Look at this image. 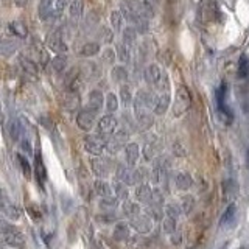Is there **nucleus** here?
<instances>
[{
	"mask_svg": "<svg viewBox=\"0 0 249 249\" xmlns=\"http://www.w3.org/2000/svg\"><path fill=\"white\" fill-rule=\"evenodd\" d=\"M192 106V95L189 88L185 86H179L175 95V103L171 106V112H173V117H182Z\"/></svg>",
	"mask_w": 249,
	"mask_h": 249,
	"instance_id": "f03ea898",
	"label": "nucleus"
},
{
	"mask_svg": "<svg viewBox=\"0 0 249 249\" xmlns=\"http://www.w3.org/2000/svg\"><path fill=\"white\" fill-rule=\"evenodd\" d=\"M19 49V42L16 41V39H10V37H3L2 39V54L5 58L11 56V54H14L16 52H18Z\"/></svg>",
	"mask_w": 249,
	"mask_h": 249,
	"instance_id": "5701e85b",
	"label": "nucleus"
},
{
	"mask_svg": "<svg viewBox=\"0 0 249 249\" xmlns=\"http://www.w3.org/2000/svg\"><path fill=\"white\" fill-rule=\"evenodd\" d=\"M246 160H248V167H249V150H248V154H246Z\"/></svg>",
	"mask_w": 249,
	"mask_h": 249,
	"instance_id": "bf43d9fd",
	"label": "nucleus"
},
{
	"mask_svg": "<svg viewBox=\"0 0 249 249\" xmlns=\"http://www.w3.org/2000/svg\"><path fill=\"white\" fill-rule=\"evenodd\" d=\"M117 109H119V98H117V95L112 92L107 93L106 95V111L109 114H112L117 111Z\"/></svg>",
	"mask_w": 249,
	"mask_h": 249,
	"instance_id": "4c0bfd02",
	"label": "nucleus"
},
{
	"mask_svg": "<svg viewBox=\"0 0 249 249\" xmlns=\"http://www.w3.org/2000/svg\"><path fill=\"white\" fill-rule=\"evenodd\" d=\"M8 31H10L14 37H19V39H25L28 36V30L25 27V23L20 20H11L8 23Z\"/></svg>",
	"mask_w": 249,
	"mask_h": 249,
	"instance_id": "dca6fc26",
	"label": "nucleus"
},
{
	"mask_svg": "<svg viewBox=\"0 0 249 249\" xmlns=\"http://www.w3.org/2000/svg\"><path fill=\"white\" fill-rule=\"evenodd\" d=\"M19 66L22 67V70L25 73L28 75H37V64L33 61V59H30L27 54H20L19 56Z\"/></svg>",
	"mask_w": 249,
	"mask_h": 249,
	"instance_id": "412c9836",
	"label": "nucleus"
},
{
	"mask_svg": "<svg viewBox=\"0 0 249 249\" xmlns=\"http://www.w3.org/2000/svg\"><path fill=\"white\" fill-rule=\"evenodd\" d=\"M20 132H22V128L20 124L18 122H11V128H10V134H11V139L14 140V142H18L19 137H20Z\"/></svg>",
	"mask_w": 249,
	"mask_h": 249,
	"instance_id": "09e8293b",
	"label": "nucleus"
},
{
	"mask_svg": "<svg viewBox=\"0 0 249 249\" xmlns=\"http://www.w3.org/2000/svg\"><path fill=\"white\" fill-rule=\"evenodd\" d=\"M111 76L115 83H120L123 86V83H126L128 80V70L124 69V66H115L111 72Z\"/></svg>",
	"mask_w": 249,
	"mask_h": 249,
	"instance_id": "c85d7f7f",
	"label": "nucleus"
},
{
	"mask_svg": "<svg viewBox=\"0 0 249 249\" xmlns=\"http://www.w3.org/2000/svg\"><path fill=\"white\" fill-rule=\"evenodd\" d=\"M78 105H80V97H78L75 92H70L67 95V98H66V106L69 109H75Z\"/></svg>",
	"mask_w": 249,
	"mask_h": 249,
	"instance_id": "49530a36",
	"label": "nucleus"
},
{
	"mask_svg": "<svg viewBox=\"0 0 249 249\" xmlns=\"http://www.w3.org/2000/svg\"><path fill=\"white\" fill-rule=\"evenodd\" d=\"M156 154V143H150L145 146V159L146 160H151Z\"/></svg>",
	"mask_w": 249,
	"mask_h": 249,
	"instance_id": "864d4df0",
	"label": "nucleus"
},
{
	"mask_svg": "<svg viewBox=\"0 0 249 249\" xmlns=\"http://www.w3.org/2000/svg\"><path fill=\"white\" fill-rule=\"evenodd\" d=\"M156 101H158V97L154 95L153 92L150 90H139L137 95L134 97V114H136V119L137 117H142L150 114V111L153 109L154 111V106H156Z\"/></svg>",
	"mask_w": 249,
	"mask_h": 249,
	"instance_id": "f257e3e1",
	"label": "nucleus"
},
{
	"mask_svg": "<svg viewBox=\"0 0 249 249\" xmlns=\"http://www.w3.org/2000/svg\"><path fill=\"white\" fill-rule=\"evenodd\" d=\"M163 202V196H162V192L159 189L153 190V198H151V204H156V206H162Z\"/></svg>",
	"mask_w": 249,
	"mask_h": 249,
	"instance_id": "603ef678",
	"label": "nucleus"
},
{
	"mask_svg": "<svg viewBox=\"0 0 249 249\" xmlns=\"http://www.w3.org/2000/svg\"><path fill=\"white\" fill-rule=\"evenodd\" d=\"M136 198L139 202H142V204H150L151 202V198H153V190L151 187L148 184H140L136 190Z\"/></svg>",
	"mask_w": 249,
	"mask_h": 249,
	"instance_id": "aec40b11",
	"label": "nucleus"
},
{
	"mask_svg": "<svg viewBox=\"0 0 249 249\" xmlns=\"http://www.w3.org/2000/svg\"><path fill=\"white\" fill-rule=\"evenodd\" d=\"M45 44H47V49L54 52V53H58V54H64L69 50L67 42L64 41V39H62V33H61L59 28L53 30L52 33L47 35Z\"/></svg>",
	"mask_w": 249,
	"mask_h": 249,
	"instance_id": "423d86ee",
	"label": "nucleus"
},
{
	"mask_svg": "<svg viewBox=\"0 0 249 249\" xmlns=\"http://www.w3.org/2000/svg\"><path fill=\"white\" fill-rule=\"evenodd\" d=\"M84 13V0H72L69 5V18L70 20H80Z\"/></svg>",
	"mask_w": 249,
	"mask_h": 249,
	"instance_id": "f3484780",
	"label": "nucleus"
},
{
	"mask_svg": "<svg viewBox=\"0 0 249 249\" xmlns=\"http://www.w3.org/2000/svg\"><path fill=\"white\" fill-rule=\"evenodd\" d=\"M175 184H176V187H178L179 190L185 192V190H189L190 187H192L193 179H192V176L189 173H179L176 176V179H175Z\"/></svg>",
	"mask_w": 249,
	"mask_h": 249,
	"instance_id": "a878e982",
	"label": "nucleus"
},
{
	"mask_svg": "<svg viewBox=\"0 0 249 249\" xmlns=\"http://www.w3.org/2000/svg\"><path fill=\"white\" fill-rule=\"evenodd\" d=\"M114 192H115V196L117 199H122V201H128V196H129V192L126 189V184L122 182V181H117L114 182Z\"/></svg>",
	"mask_w": 249,
	"mask_h": 249,
	"instance_id": "473e14b6",
	"label": "nucleus"
},
{
	"mask_svg": "<svg viewBox=\"0 0 249 249\" xmlns=\"http://www.w3.org/2000/svg\"><path fill=\"white\" fill-rule=\"evenodd\" d=\"M52 67L56 73H62L67 67V56L66 54H56L53 59H52Z\"/></svg>",
	"mask_w": 249,
	"mask_h": 249,
	"instance_id": "7c9ffc66",
	"label": "nucleus"
},
{
	"mask_svg": "<svg viewBox=\"0 0 249 249\" xmlns=\"http://www.w3.org/2000/svg\"><path fill=\"white\" fill-rule=\"evenodd\" d=\"M72 0H54V14H62Z\"/></svg>",
	"mask_w": 249,
	"mask_h": 249,
	"instance_id": "8fccbe9b",
	"label": "nucleus"
},
{
	"mask_svg": "<svg viewBox=\"0 0 249 249\" xmlns=\"http://www.w3.org/2000/svg\"><path fill=\"white\" fill-rule=\"evenodd\" d=\"M20 146H22V150L25 151L27 154H31V145H30V142H28L27 139H23V140H22Z\"/></svg>",
	"mask_w": 249,
	"mask_h": 249,
	"instance_id": "4d7b16f0",
	"label": "nucleus"
},
{
	"mask_svg": "<svg viewBox=\"0 0 249 249\" xmlns=\"http://www.w3.org/2000/svg\"><path fill=\"white\" fill-rule=\"evenodd\" d=\"M106 145H107V140L103 139L101 136H88L84 139V148L86 151L93 154V156H101V153H103L106 150Z\"/></svg>",
	"mask_w": 249,
	"mask_h": 249,
	"instance_id": "0eeeda50",
	"label": "nucleus"
},
{
	"mask_svg": "<svg viewBox=\"0 0 249 249\" xmlns=\"http://www.w3.org/2000/svg\"><path fill=\"white\" fill-rule=\"evenodd\" d=\"M162 75L163 73L160 72V69L156 64H150L143 70V78H145V81L150 86H158L159 81H160V78H162Z\"/></svg>",
	"mask_w": 249,
	"mask_h": 249,
	"instance_id": "4468645a",
	"label": "nucleus"
},
{
	"mask_svg": "<svg viewBox=\"0 0 249 249\" xmlns=\"http://www.w3.org/2000/svg\"><path fill=\"white\" fill-rule=\"evenodd\" d=\"M216 105H218V109H220L221 114L228 115L229 119H232V111L228 106V84L226 83H223L220 88L216 89Z\"/></svg>",
	"mask_w": 249,
	"mask_h": 249,
	"instance_id": "9b49d317",
	"label": "nucleus"
},
{
	"mask_svg": "<svg viewBox=\"0 0 249 249\" xmlns=\"http://www.w3.org/2000/svg\"><path fill=\"white\" fill-rule=\"evenodd\" d=\"M238 76L240 78H246L249 75V56L248 54H241L238 59Z\"/></svg>",
	"mask_w": 249,
	"mask_h": 249,
	"instance_id": "c9c22d12",
	"label": "nucleus"
},
{
	"mask_svg": "<svg viewBox=\"0 0 249 249\" xmlns=\"http://www.w3.org/2000/svg\"><path fill=\"white\" fill-rule=\"evenodd\" d=\"M235 190H237V185L233 184V181L223 182V195H224L226 199H231L233 195H235Z\"/></svg>",
	"mask_w": 249,
	"mask_h": 249,
	"instance_id": "79ce46f5",
	"label": "nucleus"
},
{
	"mask_svg": "<svg viewBox=\"0 0 249 249\" xmlns=\"http://www.w3.org/2000/svg\"><path fill=\"white\" fill-rule=\"evenodd\" d=\"M98 53H100V44L98 42H86L80 50V54L81 56H86V58L95 56V54H98Z\"/></svg>",
	"mask_w": 249,
	"mask_h": 249,
	"instance_id": "c756f323",
	"label": "nucleus"
},
{
	"mask_svg": "<svg viewBox=\"0 0 249 249\" xmlns=\"http://www.w3.org/2000/svg\"><path fill=\"white\" fill-rule=\"evenodd\" d=\"M235 215H237V207L233 202H231V204L228 206V209L224 210V213L221 216V221L220 224L221 226H228V224H232L233 220H235Z\"/></svg>",
	"mask_w": 249,
	"mask_h": 249,
	"instance_id": "cd10ccee",
	"label": "nucleus"
},
{
	"mask_svg": "<svg viewBox=\"0 0 249 249\" xmlns=\"http://www.w3.org/2000/svg\"><path fill=\"white\" fill-rule=\"evenodd\" d=\"M117 198H112V196H109V198H103V201L100 202V207L101 209H107V210H112L117 207Z\"/></svg>",
	"mask_w": 249,
	"mask_h": 249,
	"instance_id": "3c124183",
	"label": "nucleus"
},
{
	"mask_svg": "<svg viewBox=\"0 0 249 249\" xmlns=\"http://www.w3.org/2000/svg\"><path fill=\"white\" fill-rule=\"evenodd\" d=\"M143 3H145L146 6L153 8V10L156 11V8H158V6L160 5V0H143Z\"/></svg>",
	"mask_w": 249,
	"mask_h": 249,
	"instance_id": "6e6d98bb",
	"label": "nucleus"
},
{
	"mask_svg": "<svg viewBox=\"0 0 249 249\" xmlns=\"http://www.w3.org/2000/svg\"><path fill=\"white\" fill-rule=\"evenodd\" d=\"M173 148H176V154L178 156H181V158H182V156H185V150H184V148L181 146V145H179V143H176V145H173Z\"/></svg>",
	"mask_w": 249,
	"mask_h": 249,
	"instance_id": "13d9d810",
	"label": "nucleus"
},
{
	"mask_svg": "<svg viewBox=\"0 0 249 249\" xmlns=\"http://www.w3.org/2000/svg\"><path fill=\"white\" fill-rule=\"evenodd\" d=\"M2 238H3V243L11 248L22 249L25 246V238H23L22 233L16 229L14 226L6 224L5 221H2Z\"/></svg>",
	"mask_w": 249,
	"mask_h": 249,
	"instance_id": "7ed1b4c3",
	"label": "nucleus"
},
{
	"mask_svg": "<svg viewBox=\"0 0 249 249\" xmlns=\"http://www.w3.org/2000/svg\"><path fill=\"white\" fill-rule=\"evenodd\" d=\"M129 134H128V131H124V129H120V131H117L115 134L107 140V145H106V150L111 153V154H115V153H119L122 148L124 146V143H126V140H128Z\"/></svg>",
	"mask_w": 249,
	"mask_h": 249,
	"instance_id": "1a4fd4ad",
	"label": "nucleus"
},
{
	"mask_svg": "<svg viewBox=\"0 0 249 249\" xmlns=\"http://www.w3.org/2000/svg\"><path fill=\"white\" fill-rule=\"evenodd\" d=\"M129 224L124 223V221H120L114 226V231H112V237L114 240L117 241H124L129 238Z\"/></svg>",
	"mask_w": 249,
	"mask_h": 249,
	"instance_id": "6ab92c4d",
	"label": "nucleus"
},
{
	"mask_svg": "<svg viewBox=\"0 0 249 249\" xmlns=\"http://www.w3.org/2000/svg\"><path fill=\"white\" fill-rule=\"evenodd\" d=\"M129 226L139 233H148L153 229V220L148 215L139 213L137 216L132 218V220H129Z\"/></svg>",
	"mask_w": 249,
	"mask_h": 249,
	"instance_id": "9d476101",
	"label": "nucleus"
},
{
	"mask_svg": "<svg viewBox=\"0 0 249 249\" xmlns=\"http://www.w3.org/2000/svg\"><path fill=\"white\" fill-rule=\"evenodd\" d=\"M111 28L115 31V33H120L123 31V23H124V16L120 10H114L111 13Z\"/></svg>",
	"mask_w": 249,
	"mask_h": 249,
	"instance_id": "b1692460",
	"label": "nucleus"
},
{
	"mask_svg": "<svg viewBox=\"0 0 249 249\" xmlns=\"http://www.w3.org/2000/svg\"><path fill=\"white\" fill-rule=\"evenodd\" d=\"M115 58H117V52L112 50L111 47H107V49H105L103 53H101V59H103L105 64L112 66L114 62H115Z\"/></svg>",
	"mask_w": 249,
	"mask_h": 249,
	"instance_id": "a19ab883",
	"label": "nucleus"
},
{
	"mask_svg": "<svg viewBox=\"0 0 249 249\" xmlns=\"http://www.w3.org/2000/svg\"><path fill=\"white\" fill-rule=\"evenodd\" d=\"M93 189H95L97 195H100V196H103V198L112 196V189H111V185H109L107 182H105L103 179H98V181L93 182Z\"/></svg>",
	"mask_w": 249,
	"mask_h": 249,
	"instance_id": "bb28decb",
	"label": "nucleus"
},
{
	"mask_svg": "<svg viewBox=\"0 0 249 249\" xmlns=\"http://www.w3.org/2000/svg\"><path fill=\"white\" fill-rule=\"evenodd\" d=\"M142 170H136L131 165H119V168H117V179L126 185H136L137 182L142 181Z\"/></svg>",
	"mask_w": 249,
	"mask_h": 249,
	"instance_id": "20e7f679",
	"label": "nucleus"
},
{
	"mask_svg": "<svg viewBox=\"0 0 249 249\" xmlns=\"http://www.w3.org/2000/svg\"><path fill=\"white\" fill-rule=\"evenodd\" d=\"M189 249H198V248H195V246H193V248H189Z\"/></svg>",
	"mask_w": 249,
	"mask_h": 249,
	"instance_id": "052dcab7",
	"label": "nucleus"
},
{
	"mask_svg": "<svg viewBox=\"0 0 249 249\" xmlns=\"http://www.w3.org/2000/svg\"><path fill=\"white\" fill-rule=\"evenodd\" d=\"M35 173H36V179L41 184H44L47 181V171H45V167H44V162H42V156L41 153L37 151L36 154V165H35Z\"/></svg>",
	"mask_w": 249,
	"mask_h": 249,
	"instance_id": "393cba45",
	"label": "nucleus"
},
{
	"mask_svg": "<svg viewBox=\"0 0 249 249\" xmlns=\"http://www.w3.org/2000/svg\"><path fill=\"white\" fill-rule=\"evenodd\" d=\"M193 207H195V198L190 196V195H187V196L182 198V204H181L182 212H184L185 215H189V213L192 212V210H193Z\"/></svg>",
	"mask_w": 249,
	"mask_h": 249,
	"instance_id": "c03bdc74",
	"label": "nucleus"
},
{
	"mask_svg": "<svg viewBox=\"0 0 249 249\" xmlns=\"http://www.w3.org/2000/svg\"><path fill=\"white\" fill-rule=\"evenodd\" d=\"M95 122H97V112H93L89 107L81 109L76 115V124L83 131H90L95 126Z\"/></svg>",
	"mask_w": 249,
	"mask_h": 249,
	"instance_id": "6e6552de",
	"label": "nucleus"
},
{
	"mask_svg": "<svg viewBox=\"0 0 249 249\" xmlns=\"http://www.w3.org/2000/svg\"><path fill=\"white\" fill-rule=\"evenodd\" d=\"M18 160H19V163H20V168H22V171H23V175H25V178H30L31 176V167H30V162L23 158L22 154H19L18 156Z\"/></svg>",
	"mask_w": 249,
	"mask_h": 249,
	"instance_id": "de8ad7c7",
	"label": "nucleus"
},
{
	"mask_svg": "<svg viewBox=\"0 0 249 249\" xmlns=\"http://www.w3.org/2000/svg\"><path fill=\"white\" fill-rule=\"evenodd\" d=\"M2 212L8 220H11V221H18L20 218V210L13 204H3Z\"/></svg>",
	"mask_w": 249,
	"mask_h": 249,
	"instance_id": "72a5a7b5",
	"label": "nucleus"
},
{
	"mask_svg": "<svg viewBox=\"0 0 249 249\" xmlns=\"http://www.w3.org/2000/svg\"><path fill=\"white\" fill-rule=\"evenodd\" d=\"M162 231L168 233V235H171V233H175L178 229H176V220L171 216H165L162 220Z\"/></svg>",
	"mask_w": 249,
	"mask_h": 249,
	"instance_id": "58836bf2",
	"label": "nucleus"
},
{
	"mask_svg": "<svg viewBox=\"0 0 249 249\" xmlns=\"http://www.w3.org/2000/svg\"><path fill=\"white\" fill-rule=\"evenodd\" d=\"M140 213V207L137 202H132V201H126L123 204V215L128 216L129 220H132L134 216H137Z\"/></svg>",
	"mask_w": 249,
	"mask_h": 249,
	"instance_id": "2f4dec72",
	"label": "nucleus"
},
{
	"mask_svg": "<svg viewBox=\"0 0 249 249\" xmlns=\"http://www.w3.org/2000/svg\"><path fill=\"white\" fill-rule=\"evenodd\" d=\"M117 126H119V122L114 115L107 114L105 117H101L100 122L97 123V134L101 136L103 139L109 140L112 137V134L117 132Z\"/></svg>",
	"mask_w": 249,
	"mask_h": 249,
	"instance_id": "39448f33",
	"label": "nucleus"
},
{
	"mask_svg": "<svg viewBox=\"0 0 249 249\" xmlns=\"http://www.w3.org/2000/svg\"><path fill=\"white\" fill-rule=\"evenodd\" d=\"M90 165H92V170H93V173H95L98 178H107L109 176V162L103 158H93L90 160Z\"/></svg>",
	"mask_w": 249,
	"mask_h": 249,
	"instance_id": "ddd939ff",
	"label": "nucleus"
},
{
	"mask_svg": "<svg viewBox=\"0 0 249 249\" xmlns=\"http://www.w3.org/2000/svg\"><path fill=\"white\" fill-rule=\"evenodd\" d=\"M122 35H123V44H126L128 47L132 45L136 42V37H137V30L134 27H126L123 31H122Z\"/></svg>",
	"mask_w": 249,
	"mask_h": 249,
	"instance_id": "f704fd0d",
	"label": "nucleus"
},
{
	"mask_svg": "<svg viewBox=\"0 0 249 249\" xmlns=\"http://www.w3.org/2000/svg\"><path fill=\"white\" fill-rule=\"evenodd\" d=\"M120 98L123 101V105L124 106H128L131 105L132 101H134V98H132V92H131V88L128 84H123L122 88H120Z\"/></svg>",
	"mask_w": 249,
	"mask_h": 249,
	"instance_id": "ea45409f",
	"label": "nucleus"
},
{
	"mask_svg": "<svg viewBox=\"0 0 249 249\" xmlns=\"http://www.w3.org/2000/svg\"><path fill=\"white\" fill-rule=\"evenodd\" d=\"M115 52H117V58H119V61H122V62H128L129 61L131 54H129V47L126 44H123V42L117 44V50Z\"/></svg>",
	"mask_w": 249,
	"mask_h": 249,
	"instance_id": "e433bc0d",
	"label": "nucleus"
},
{
	"mask_svg": "<svg viewBox=\"0 0 249 249\" xmlns=\"http://www.w3.org/2000/svg\"><path fill=\"white\" fill-rule=\"evenodd\" d=\"M146 213L151 220H162V206H156L150 202V207H148Z\"/></svg>",
	"mask_w": 249,
	"mask_h": 249,
	"instance_id": "37998d69",
	"label": "nucleus"
},
{
	"mask_svg": "<svg viewBox=\"0 0 249 249\" xmlns=\"http://www.w3.org/2000/svg\"><path fill=\"white\" fill-rule=\"evenodd\" d=\"M181 241H182V235H181V232L176 231L175 233H171V243L173 245H181Z\"/></svg>",
	"mask_w": 249,
	"mask_h": 249,
	"instance_id": "5fc2aeb1",
	"label": "nucleus"
},
{
	"mask_svg": "<svg viewBox=\"0 0 249 249\" xmlns=\"http://www.w3.org/2000/svg\"><path fill=\"white\" fill-rule=\"evenodd\" d=\"M103 103H106V97L103 95V92L98 89H93L89 92L88 97V107L92 109L93 112H100V109L103 107Z\"/></svg>",
	"mask_w": 249,
	"mask_h": 249,
	"instance_id": "f8f14e48",
	"label": "nucleus"
},
{
	"mask_svg": "<svg viewBox=\"0 0 249 249\" xmlns=\"http://www.w3.org/2000/svg\"><path fill=\"white\" fill-rule=\"evenodd\" d=\"M181 213H182V209H181V206H178V204H168L165 207V215L175 218V220H178Z\"/></svg>",
	"mask_w": 249,
	"mask_h": 249,
	"instance_id": "a18cd8bd",
	"label": "nucleus"
},
{
	"mask_svg": "<svg viewBox=\"0 0 249 249\" xmlns=\"http://www.w3.org/2000/svg\"><path fill=\"white\" fill-rule=\"evenodd\" d=\"M171 105V97H170V92H162L160 95L158 97V101H156V106H154V114L156 115H163L168 107Z\"/></svg>",
	"mask_w": 249,
	"mask_h": 249,
	"instance_id": "2eb2a0df",
	"label": "nucleus"
},
{
	"mask_svg": "<svg viewBox=\"0 0 249 249\" xmlns=\"http://www.w3.org/2000/svg\"><path fill=\"white\" fill-rule=\"evenodd\" d=\"M53 5H54V0H39V5H37V16L41 20H47L50 19V16L53 11Z\"/></svg>",
	"mask_w": 249,
	"mask_h": 249,
	"instance_id": "a211bd4d",
	"label": "nucleus"
},
{
	"mask_svg": "<svg viewBox=\"0 0 249 249\" xmlns=\"http://www.w3.org/2000/svg\"><path fill=\"white\" fill-rule=\"evenodd\" d=\"M139 154H140V148L137 143H128L126 148H124V156H126V162L128 165L134 167L136 162L139 159Z\"/></svg>",
	"mask_w": 249,
	"mask_h": 249,
	"instance_id": "4be33fe9",
	"label": "nucleus"
}]
</instances>
